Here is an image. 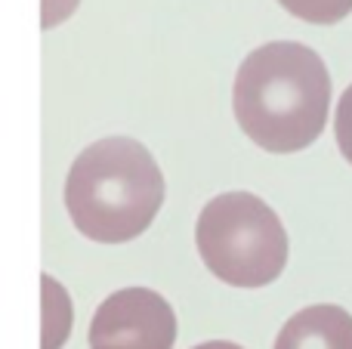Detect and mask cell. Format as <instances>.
<instances>
[{
  "instance_id": "5b68a950",
  "label": "cell",
  "mask_w": 352,
  "mask_h": 349,
  "mask_svg": "<svg viewBox=\"0 0 352 349\" xmlns=\"http://www.w3.org/2000/svg\"><path fill=\"white\" fill-rule=\"evenodd\" d=\"M275 349H352V315L334 303L306 306L285 322Z\"/></svg>"
},
{
  "instance_id": "52a82bcc",
  "label": "cell",
  "mask_w": 352,
  "mask_h": 349,
  "mask_svg": "<svg viewBox=\"0 0 352 349\" xmlns=\"http://www.w3.org/2000/svg\"><path fill=\"white\" fill-rule=\"evenodd\" d=\"M291 16L312 25H337L352 12V0H278Z\"/></svg>"
},
{
  "instance_id": "3957f363",
  "label": "cell",
  "mask_w": 352,
  "mask_h": 349,
  "mask_svg": "<svg viewBox=\"0 0 352 349\" xmlns=\"http://www.w3.org/2000/svg\"><path fill=\"white\" fill-rule=\"evenodd\" d=\"M195 245L207 269L232 288H266L287 263L278 214L250 192L210 198L195 226Z\"/></svg>"
},
{
  "instance_id": "30bf717a",
  "label": "cell",
  "mask_w": 352,
  "mask_h": 349,
  "mask_svg": "<svg viewBox=\"0 0 352 349\" xmlns=\"http://www.w3.org/2000/svg\"><path fill=\"white\" fill-rule=\"evenodd\" d=\"M195 349H244V346L229 344V340H210V344H201V346H195Z\"/></svg>"
},
{
  "instance_id": "277c9868",
  "label": "cell",
  "mask_w": 352,
  "mask_h": 349,
  "mask_svg": "<svg viewBox=\"0 0 352 349\" xmlns=\"http://www.w3.org/2000/svg\"><path fill=\"white\" fill-rule=\"evenodd\" d=\"M176 315L148 288H124L105 297L90 322V349H173Z\"/></svg>"
},
{
  "instance_id": "7a4b0ae2",
  "label": "cell",
  "mask_w": 352,
  "mask_h": 349,
  "mask_svg": "<svg viewBox=\"0 0 352 349\" xmlns=\"http://www.w3.org/2000/svg\"><path fill=\"white\" fill-rule=\"evenodd\" d=\"M164 204V173L142 142L109 136L74 158L65 207L74 229L99 245H124L152 226Z\"/></svg>"
},
{
  "instance_id": "ba28073f",
  "label": "cell",
  "mask_w": 352,
  "mask_h": 349,
  "mask_svg": "<svg viewBox=\"0 0 352 349\" xmlns=\"http://www.w3.org/2000/svg\"><path fill=\"white\" fill-rule=\"evenodd\" d=\"M334 133H337V146H340L343 158L352 164V84L343 90L340 102H337V115H334Z\"/></svg>"
},
{
  "instance_id": "6da1fadb",
  "label": "cell",
  "mask_w": 352,
  "mask_h": 349,
  "mask_svg": "<svg viewBox=\"0 0 352 349\" xmlns=\"http://www.w3.org/2000/svg\"><path fill=\"white\" fill-rule=\"evenodd\" d=\"M328 105L331 74L322 56L303 43H263L238 65L232 87L235 121L272 155L309 148L328 124Z\"/></svg>"
},
{
  "instance_id": "9c48e42d",
  "label": "cell",
  "mask_w": 352,
  "mask_h": 349,
  "mask_svg": "<svg viewBox=\"0 0 352 349\" xmlns=\"http://www.w3.org/2000/svg\"><path fill=\"white\" fill-rule=\"evenodd\" d=\"M74 6H78V0H43V28L59 25Z\"/></svg>"
},
{
  "instance_id": "8992f818",
  "label": "cell",
  "mask_w": 352,
  "mask_h": 349,
  "mask_svg": "<svg viewBox=\"0 0 352 349\" xmlns=\"http://www.w3.org/2000/svg\"><path fill=\"white\" fill-rule=\"evenodd\" d=\"M43 288V349H59L62 340L68 337V328H72V303L68 294L59 282H53L50 275L41 278Z\"/></svg>"
}]
</instances>
